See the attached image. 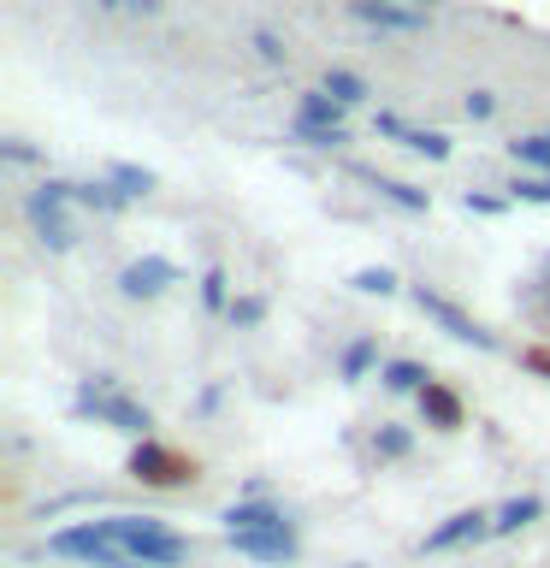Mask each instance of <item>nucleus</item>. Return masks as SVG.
I'll list each match as a JSON object with an SVG mask.
<instances>
[{
  "label": "nucleus",
  "instance_id": "obj_35",
  "mask_svg": "<svg viewBox=\"0 0 550 568\" xmlns=\"http://www.w3.org/2000/svg\"><path fill=\"white\" fill-rule=\"evenodd\" d=\"M124 12H136V18H160V0H124Z\"/></svg>",
  "mask_w": 550,
  "mask_h": 568
},
{
  "label": "nucleus",
  "instance_id": "obj_5",
  "mask_svg": "<svg viewBox=\"0 0 550 568\" xmlns=\"http://www.w3.org/2000/svg\"><path fill=\"white\" fill-rule=\"evenodd\" d=\"M479 539H491V509H456L420 539V557H444V550H468Z\"/></svg>",
  "mask_w": 550,
  "mask_h": 568
},
{
  "label": "nucleus",
  "instance_id": "obj_17",
  "mask_svg": "<svg viewBox=\"0 0 550 568\" xmlns=\"http://www.w3.org/2000/svg\"><path fill=\"white\" fill-rule=\"evenodd\" d=\"M291 142H302L314 154H337V149H349V124H296L291 119Z\"/></svg>",
  "mask_w": 550,
  "mask_h": 568
},
{
  "label": "nucleus",
  "instance_id": "obj_15",
  "mask_svg": "<svg viewBox=\"0 0 550 568\" xmlns=\"http://www.w3.org/2000/svg\"><path fill=\"white\" fill-rule=\"evenodd\" d=\"M379 385L397 390V397H420V390L432 385V373H426V362H408V355H397V362L379 367Z\"/></svg>",
  "mask_w": 550,
  "mask_h": 568
},
{
  "label": "nucleus",
  "instance_id": "obj_32",
  "mask_svg": "<svg viewBox=\"0 0 550 568\" xmlns=\"http://www.w3.org/2000/svg\"><path fill=\"white\" fill-rule=\"evenodd\" d=\"M461 207H468V213H486V220H497V213L509 207V195H479V190H468V195H461Z\"/></svg>",
  "mask_w": 550,
  "mask_h": 568
},
{
  "label": "nucleus",
  "instance_id": "obj_6",
  "mask_svg": "<svg viewBox=\"0 0 550 568\" xmlns=\"http://www.w3.org/2000/svg\"><path fill=\"white\" fill-rule=\"evenodd\" d=\"M131 474L142 479V486H190V479H195V462L177 456V450H166V444H154V438H142L136 450H131Z\"/></svg>",
  "mask_w": 550,
  "mask_h": 568
},
{
  "label": "nucleus",
  "instance_id": "obj_10",
  "mask_svg": "<svg viewBox=\"0 0 550 568\" xmlns=\"http://www.w3.org/2000/svg\"><path fill=\"white\" fill-rule=\"evenodd\" d=\"M291 515L278 504H266V497H248V504H225L220 509V527L225 532H261V527H284Z\"/></svg>",
  "mask_w": 550,
  "mask_h": 568
},
{
  "label": "nucleus",
  "instance_id": "obj_20",
  "mask_svg": "<svg viewBox=\"0 0 550 568\" xmlns=\"http://www.w3.org/2000/svg\"><path fill=\"white\" fill-rule=\"evenodd\" d=\"M509 160L521 172H550V131H539V136H515L509 142Z\"/></svg>",
  "mask_w": 550,
  "mask_h": 568
},
{
  "label": "nucleus",
  "instance_id": "obj_26",
  "mask_svg": "<svg viewBox=\"0 0 550 568\" xmlns=\"http://www.w3.org/2000/svg\"><path fill=\"white\" fill-rule=\"evenodd\" d=\"M202 308L207 314H231V273L225 266H207L202 273Z\"/></svg>",
  "mask_w": 550,
  "mask_h": 568
},
{
  "label": "nucleus",
  "instance_id": "obj_12",
  "mask_svg": "<svg viewBox=\"0 0 550 568\" xmlns=\"http://www.w3.org/2000/svg\"><path fill=\"white\" fill-rule=\"evenodd\" d=\"M24 220H30V231H35V237H42V248H53V255H65V248L78 243V231H71L65 207H42V202H24Z\"/></svg>",
  "mask_w": 550,
  "mask_h": 568
},
{
  "label": "nucleus",
  "instance_id": "obj_14",
  "mask_svg": "<svg viewBox=\"0 0 550 568\" xmlns=\"http://www.w3.org/2000/svg\"><path fill=\"white\" fill-rule=\"evenodd\" d=\"M420 415H426V426H438V433H456V426H461V397H456V390L450 385H426L420 390Z\"/></svg>",
  "mask_w": 550,
  "mask_h": 568
},
{
  "label": "nucleus",
  "instance_id": "obj_28",
  "mask_svg": "<svg viewBox=\"0 0 550 568\" xmlns=\"http://www.w3.org/2000/svg\"><path fill=\"white\" fill-rule=\"evenodd\" d=\"M231 326H237V332H255L261 326V320H266V296H231Z\"/></svg>",
  "mask_w": 550,
  "mask_h": 568
},
{
  "label": "nucleus",
  "instance_id": "obj_21",
  "mask_svg": "<svg viewBox=\"0 0 550 568\" xmlns=\"http://www.w3.org/2000/svg\"><path fill=\"white\" fill-rule=\"evenodd\" d=\"M373 450H379V462H403L408 450H415V433H408V426H397V420H379Z\"/></svg>",
  "mask_w": 550,
  "mask_h": 568
},
{
  "label": "nucleus",
  "instance_id": "obj_34",
  "mask_svg": "<svg viewBox=\"0 0 550 568\" xmlns=\"http://www.w3.org/2000/svg\"><path fill=\"white\" fill-rule=\"evenodd\" d=\"M220 397H225V385H207L202 397H195V408H202V415H213V408H220Z\"/></svg>",
  "mask_w": 550,
  "mask_h": 568
},
{
  "label": "nucleus",
  "instance_id": "obj_3",
  "mask_svg": "<svg viewBox=\"0 0 550 568\" xmlns=\"http://www.w3.org/2000/svg\"><path fill=\"white\" fill-rule=\"evenodd\" d=\"M408 296H415V308L432 320L444 337H456V344H473V349H497V332H491V326H479V320L461 308V302H450L444 291H432V284H415Z\"/></svg>",
  "mask_w": 550,
  "mask_h": 568
},
{
  "label": "nucleus",
  "instance_id": "obj_38",
  "mask_svg": "<svg viewBox=\"0 0 550 568\" xmlns=\"http://www.w3.org/2000/svg\"><path fill=\"white\" fill-rule=\"evenodd\" d=\"M349 568H373V562H349Z\"/></svg>",
  "mask_w": 550,
  "mask_h": 568
},
{
  "label": "nucleus",
  "instance_id": "obj_37",
  "mask_svg": "<svg viewBox=\"0 0 550 568\" xmlns=\"http://www.w3.org/2000/svg\"><path fill=\"white\" fill-rule=\"evenodd\" d=\"M403 7H426V0H403Z\"/></svg>",
  "mask_w": 550,
  "mask_h": 568
},
{
  "label": "nucleus",
  "instance_id": "obj_4",
  "mask_svg": "<svg viewBox=\"0 0 550 568\" xmlns=\"http://www.w3.org/2000/svg\"><path fill=\"white\" fill-rule=\"evenodd\" d=\"M48 550L53 557H71V562H83V568H131V557L106 539V527L101 521H71L60 532H48Z\"/></svg>",
  "mask_w": 550,
  "mask_h": 568
},
{
  "label": "nucleus",
  "instance_id": "obj_7",
  "mask_svg": "<svg viewBox=\"0 0 550 568\" xmlns=\"http://www.w3.org/2000/svg\"><path fill=\"white\" fill-rule=\"evenodd\" d=\"M349 18L367 24L373 36H420L426 7H403V0H349Z\"/></svg>",
  "mask_w": 550,
  "mask_h": 568
},
{
  "label": "nucleus",
  "instance_id": "obj_22",
  "mask_svg": "<svg viewBox=\"0 0 550 568\" xmlns=\"http://www.w3.org/2000/svg\"><path fill=\"white\" fill-rule=\"evenodd\" d=\"M319 89H332V95L344 101V106H361V101L373 95V89H367V78H355V71H344V65H332L326 78H319Z\"/></svg>",
  "mask_w": 550,
  "mask_h": 568
},
{
  "label": "nucleus",
  "instance_id": "obj_30",
  "mask_svg": "<svg viewBox=\"0 0 550 568\" xmlns=\"http://www.w3.org/2000/svg\"><path fill=\"white\" fill-rule=\"evenodd\" d=\"M248 48H255L266 65H284V60H291V48H284L278 30H255V36H248Z\"/></svg>",
  "mask_w": 550,
  "mask_h": 568
},
{
  "label": "nucleus",
  "instance_id": "obj_33",
  "mask_svg": "<svg viewBox=\"0 0 550 568\" xmlns=\"http://www.w3.org/2000/svg\"><path fill=\"white\" fill-rule=\"evenodd\" d=\"M373 131H379V136H390V142H397V136L408 131V124H403L397 113H379V119H373Z\"/></svg>",
  "mask_w": 550,
  "mask_h": 568
},
{
  "label": "nucleus",
  "instance_id": "obj_8",
  "mask_svg": "<svg viewBox=\"0 0 550 568\" xmlns=\"http://www.w3.org/2000/svg\"><path fill=\"white\" fill-rule=\"evenodd\" d=\"M231 550L248 562H296L302 557V539H296V521L284 527H261V532H225Z\"/></svg>",
  "mask_w": 550,
  "mask_h": 568
},
{
  "label": "nucleus",
  "instance_id": "obj_2",
  "mask_svg": "<svg viewBox=\"0 0 550 568\" xmlns=\"http://www.w3.org/2000/svg\"><path fill=\"white\" fill-rule=\"evenodd\" d=\"M78 408L83 420H95V426H113V433H131V438H154V415H149V403H136V397H124L113 373H89V379L78 385Z\"/></svg>",
  "mask_w": 550,
  "mask_h": 568
},
{
  "label": "nucleus",
  "instance_id": "obj_18",
  "mask_svg": "<svg viewBox=\"0 0 550 568\" xmlns=\"http://www.w3.org/2000/svg\"><path fill=\"white\" fill-rule=\"evenodd\" d=\"M373 190H379V202L403 207V213H426V207H432V195H426V190L403 184V178H385V172H373Z\"/></svg>",
  "mask_w": 550,
  "mask_h": 568
},
{
  "label": "nucleus",
  "instance_id": "obj_31",
  "mask_svg": "<svg viewBox=\"0 0 550 568\" xmlns=\"http://www.w3.org/2000/svg\"><path fill=\"white\" fill-rule=\"evenodd\" d=\"M461 113H468L473 124H486L497 113V95H491V89H468V95H461Z\"/></svg>",
  "mask_w": 550,
  "mask_h": 568
},
{
  "label": "nucleus",
  "instance_id": "obj_13",
  "mask_svg": "<svg viewBox=\"0 0 550 568\" xmlns=\"http://www.w3.org/2000/svg\"><path fill=\"white\" fill-rule=\"evenodd\" d=\"M373 367H385V362H379V337H373V332H355L349 344H344V355H337V379H344V385H361Z\"/></svg>",
  "mask_w": 550,
  "mask_h": 568
},
{
  "label": "nucleus",
  "instance_id": "obj_36",
  "mask_svg": "<svg viewBox=\"0 0 550 568\" xmlns=\"http://www.w3.org/2000/svg\"><path fill=\"white\" fill-rule=\"evenodd\" d=\"M95 7H101V12H119V7H124V0H95Z\"/></svg>",
  "mask_w": 550,
  "mask_h": 568
},
{
  "label": "nucleus",
  "instance_id": "obj_39",
  "mask_svg": "<svg viewBox=\"0 0 550 568\" xmlns=\"http://www.w3.org/2000/svg\"><path fill=\"white\" fill-rule=\"evenodd\" d=\"M544 291H550V278H544Z\"/></svg>",
  "mask_w": 550,
  "mask_h": 568
},
{
  "label": "nucleus",
  "instance_id": "obj_24",
  "mask_svg": "<svg viewBox=\"0 0 550 568\" xmlns=\"http://www.w3.org/2000/svg\"><path fill=\"white\" fill-rule=\"evenodd\" d=\"M397 273H390V266H355L349 273V291H361V296H397Z\"/></svg>",
  "mask_w": 550,
  "mask_h": 568
},
{
  "label": "nucleus",
  "instance_id": "obj_1",
  "mask_svg": "<svg viewBox=\"0 0 550 568\" xmlns=\"http://www.w3.org/2000/svg\"><path fill=\"white\" fill-rule=\"evenodd\" d=\"M101 527L131 562H149V568H184L190 562V539L172 532L166 521H154V515H106Z\"/></svg>",
  "mask_w": 550,
  "mask_h": 568
},
{
  "label": "nucleus",
  "instance_id": "obj_25",
  "mask_svg": "<svg viewBox=\"0 0 550 568\" xmlns=\"http://www.w3.org/2000/svg\"><path fill=\"white\" fill-rule=\"evenodd\" d=\"M106 178H113V184L131 195V202H142V195L154 190V172H149V166H131V160H113V166H106Z\"/></svg>",
  "mask_w": 550,
  "mask_h": 568
},
{
  "label": "nucleus",
  "instance_id": "obj_16",
  "mask_svg": "<svg viewBox=\"0 0 550 568\" xmlns=\"http://www.w3.org/2000/svg\"><path fill=\"white\" fill-rule=\"evenodd\" d=\"M349 106L332 95V89H308V95L296 101V124H344Z\"/></svg>",
  "mask_w": 550,
  "mask_h": 568
},
{
  "label": "nucleus",
  "instance_id": "obj_11",
  "mask_svg": "<svg viewBox=\"0 0 550 568\" xmlns=\"http://www.w3.org/2000/svg\"><path fill=\"white\" fill-rule=\"evenodd\" d=\"M539 515H544V497H539V491L509 497V504L491 509V539H515V532H527L532 521H539Z\"/></svg>",
  "mask_w": 550,
  "mask_h": 568
},
{
  "label": "nucleus",
  "instance_id": "obj_9",
  "mask_svg": "<svg viewBox=\"0 0 550 568\" xmlns=\"http://www.w3.org/2000/svg\"><path fill=\"white\" fill-rule=\"evenodd\" d=\"M172 284H177V266L166 255H142V261H131L119 273V291L131 296V302H154V296H166Z\"/></svg>",
  "mask_w": 550,
  "mask_h": 568
},
{
  "label": "nucleus",
  "instance_id": "obj_27",
  "mask_svg": "<svg viewBox=\"0 0 550 568\" xmlns=\"http://www.w3.org/2000/svg\"><path fill=\"white\" fill-rule=\"evenodd\" d=\"M509 202H527V207H550V172H521L509 184Z\"/></svg>",
  "mask_w": 550,
  "mask_h": 568
},
{
  "label": "nucleus",
  "instance_id": "obj_23",
  "mask_svg": "<svg viewBox=\"0 0 550 568\" xmlns=\"http://www.w3.org/2000/svg\"><path fill=\"white\" fill-rule=\"evenodd\" d=\"M397 142L408 154H420V160H450V136H444V131H420V124H408Z\"/></svg>",
  "mask_w": 550,
  "mask_h": 568
},
{
  "label": "nucleus",
  "instance_id": "obj_19",
  "mask_svg": "<svg viewBox=\"0 0 550 568\" xmlns=\"http://www.w3.org/2000/svg\"><path fill=\"white\" fill-rule=\"evenodd\" d=\"M78 207H95V213H106V220H113V213L131 207V195H124L113 178H101V184L89 178V184H78Z\"/></svg>",
  "mask_w": 550,
  "mask_h": 568
},
{
  "label": "nucleus",
  "instance_id": "obj_29",
  "mask_svg": "<svg viewBox=\"0 0 550 568\" xmlns=\"http://www.w3.org/2000/svg\"><path fill=\"white\" fill-rule=\"evenodd\" d=\"M0 160H7V166H42V149H35V142H24V136H7L0 142Z\"/></svg>",
  "mask_w": 550,
  "mask_h": 568
}]
</instances>
